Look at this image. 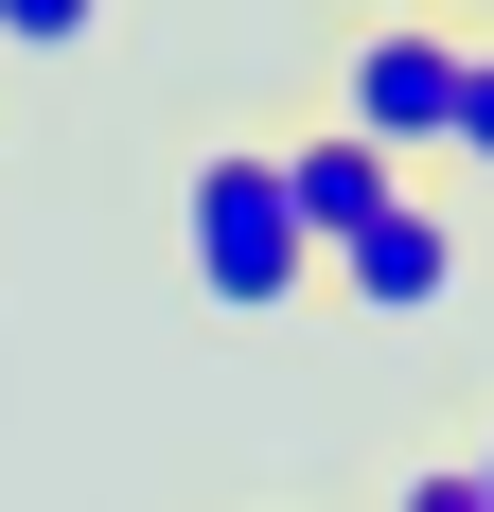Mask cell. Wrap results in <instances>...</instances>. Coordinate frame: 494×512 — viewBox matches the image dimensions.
<instances>
[{"mask_svg":"<svg viewBox=\"0 0 494 512\" xmlns=\"http://www.w3.org/2000/svg\"><path fill=\"white\" fill-rule=\"evenodd\" d=\"M283 195H300V230H318V265H336L353 230H371L389 195H424V177H406L389 142H353V124H318V142H283Z\"/></svg>","mask_w":494,"mask_h":512,"instance_id":"4","label":"cell"},{"mask_svg":"<svg viewBox=\"0 0 494 512\" xmlns=\"http://www.w3.org/2000/svg\"><path fill=\"white\" fill-rule=\"evenodd\" d=\"M177 283H195L212 318H283V301H318V230H300V195H283V142H212V159H177Z\"/></svg>","mask_w":494,"mask_h":512,"instance_id":"1","label":"cell"},{"mask_svg":"<svg viewBox=\"0 0 494 512\" xmlns=\"http://www.w3.org/2000/svg\"><path fill=\"white\" fill-rule=\"evenodd\" d=\"M336 124H353V142H389L406 177H424V159L459 142V36H442V18H371L353 71H336Z\"/></svg>","mask_w":494,"mask_h":512,"instance_id":"2","label":"cell"},{"mask_svg":"<svg viewBox=\"0 0 494 512\" xmlns=\"http://www.w3.org/2000/svg\"><path fill=\"white\" fill-rule=\"evenodd\" d=\"M318 283H336L353 318H442V301H459V212H442V195H389Z\"/></svg>","mask_w":494,"mask_h":512,"instance_id":"3","label":"cell"},{"mask_svg":"<svg viewBox=\"0 0 494 512\" xmlns=\"http://www.w3.org/2000/svg\"><path fill=\"white\" fill-rule=\"evenodd\" d=\"M477 477H494V424H477Z\"/></svg>","mask_w":494,"mask_h":512,"instance_id":"9","label":"cell"},{"mask_svg":"<svg viewBox=\"0 0 494 512\" xmlns=\"http://www.w3.org/2000/svg\"><path fill=\"white\" fill-rule=\"evenodd\" d=\"M89 36H106V0H0V53H36V71L89 53Z\"/></svg>","mask_w":494,"mask_h":512,"instance_id":"5","label":"cell"},{"mask_svg":"<svg viewBox=\"0 0 494 512\" xmlns=\"http://www.w3.org/2000/svg\"><path fill=\"white\" fill-rule=\"evenodd\" d=\"M353 18H424V0H353Z\"/></svg>","mask_w":494,"mask_h":512,"instance_id":"8","label":"cell"},{"mask_svg":"<svg viewBox=\"0 0 494 512\" xmlns=\"http://www.w3.org/2000/svg\"><path fill=\"white\" fill-rule=\"evenodd\" d=\"M442 159H477V177H494V36H459V142Z\"/></svg>","mask_w":494,"mask_h":512,"instance_id":"6","label":"cell"},{"mask_svg":"<svg viewBox=\"0 0 494 512\" xmlns=\"http://www.w3.org/2000/svg\"><path fill=\"white\" fill-rule=\"evenodd\" d=\"M389 512H494V477H477V460H424V477H406Z\"/></svg>","mask_w":494,"mask_h":512,"instance_id":"7","label":"cell"}]
</instances>
